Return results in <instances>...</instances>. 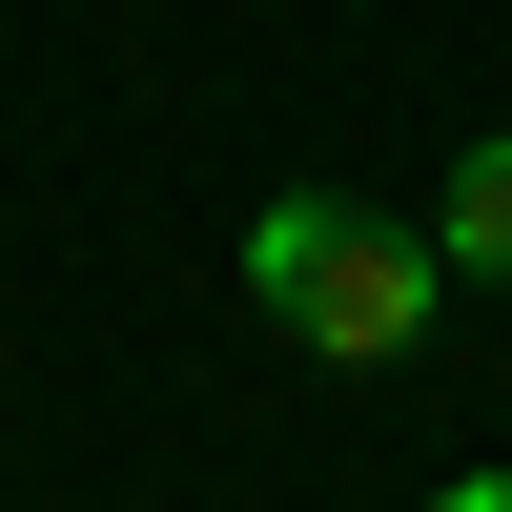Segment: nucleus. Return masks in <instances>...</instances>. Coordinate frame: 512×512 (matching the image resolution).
Returning <instances> with one entry per match:
<instances>
[{"label":"nucleus","instance_id":"1","mask_svg":"<svg viewBox=\"0 0 512 512\" xmlns=\"http://www.w3.org/2000/svg\"><path fill=\"white\" fill-rule=\"evenodd\" d=\"M431 287H451V246L390 226V205H349V185H287L267 226H246V308H267L287 349H328V369H390L410 328H431Z\"/></svg>","mask_w":512,"mask_h":512},{"label":"nucleus","instance_id":"2","mask_svg":"<svg viewBox=\"0 0 512 512\" xmlns=\"http://www.w3.org/2000/svg\"><path fill=\"white\" fill-rule=\"evenodd\" d=\"M431 246H451L472 287H512V123H492L472 164H451V205H431Z\"/></svg>","mask_w":512,"mask_h":512},{"label":"nucleus","instance_id":"3","mask_svg":"<svg viewBox=\"0 0 512 512\" xmlns=\"http://www.w3.org/2000/svg\"><path fill=\"white\" fill-rule=\"evenodd\" d=\"M431 512H512V472H472V492H431Z\"/></svg>","mask_w":512,"mask_h":512}]
</instances>
